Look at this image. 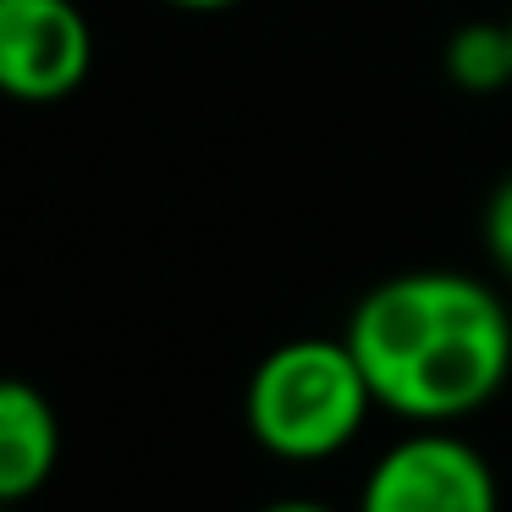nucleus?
Masks as SVG:
<instances>
[{"mask_svg": "<svg viewBox=\"0 0 512 512\" xmlns=\"http://www.w3.org/2000/svg\"><path fill=\"white\" fill-rule=\"evenodd\" d=\"M342 336L375 402L408 424H457L512 380V309L468 270L375 281Z\"/></svg>", "mask_w": 512, "mask_h": 512, "instance_id": "nucleus-1", "label": "nucleus"}, {"mask_svg": "<svg viewBox=\"0 0 512 512\" xmlns=\"http://www.w3.org/2000/svg\"><path fill=\"white\" fill-rule=\"evenodd\" d=\"M375 408L347 336H292L270 347L243 391L248 435L281 463H325L347 452Z\"/></svg>", "mask_w": 512, "mask_h": 512, "instance_id": "nucleus-2", "label": "nucleus"}, {"mask_svg": "<svg viewBox=\"0 0 512 512\" xmlns=\"http://www.w3.org/2000/svg\"><path fill=\"white\" fill-rule=\"evenodd\" d=\"M353 512H501L490 457L446 424H413L369 463Z\"/></svg>", "mask_w": 512, "mask_h": 512, "instance_id": "nucleus-3", "label": "nucleus"}, {"mask_svg": "<svg viewBox=\"0 0 512 512\" xmlns=\"http://www.w3.org/2000/svg\"><path fill=\"white\" fill-rule=\"evenodd\" d=\"M94 67V28L78 0H0V94L61 105Z\"/></svg>", "mask_w": 512, "mask_h": 512, "instance_id": "nucleus-4", "label": "nucleus"}, {"mask_svg": "<svg viewBox=\"0 0 512 512\" xmlns=\"http://www.w3.org/2000/svg\"><path fill=\"white\" fill-rule=\"evenodd\" d=\"M61 463V413L34 380L0 375V507L28 501Z\"/></svg>", "mask_w": 512, "mask_h": 512, "instance_id": "nucleus-5", "label": "nucleus"}, {"mask_svg": "<svg viewBox=\"0 0 512 512\" xmlns=\"http://www.w3.org/2000/svg\"><path fill=\"white\" fill-rule=\"evenodd\" d=\"M441 72L463 94H501L512 89V39L507 23H463L441 45Z\"/></svg>", "mask_w": 512, "mask_h": 512, "instance_id": "nucleus-6", "label": "nucleus"}, {"mask_svg": "<svg viewBox=\"0 0 512 512\" xmlns=\"http://www.w3.org/2000/svg\"><path fill=\"white\" fill-rule=\"evenodd\" d=\"M479 237H485V254L501 276L512 281V171L496 182V193L485 199V221H479Z\"/></svg>", "mask_w": 512, "mask_h": 512, "instance_id": "nucleus-7", "label": "nucleus"}, {"mask_svg": "<svg viewBox=\"0 0 512 512\" xmlns=\"http://www.w3.org/2000/svg\"><path fill=\"white\" fill-rule=\"evenodd\" d=\"M254 512H342V507L314 501V496H276V501H265V507H254Z\"/></svg>", "mask_w": 512, "mask_h": 512, "instance_id": "nucleus-8", "label": "nucleus"}, {"mask_svg": "<svg viewBox=\"0 0 512 512\" xmlns=\"http://www.w3.org/2000/svg\"><path fill=\"white\" fill-rule=\"evenodd\" d=\"M160 6H177V12H232L243 0H160Z\"/></svg>", "mask_w": 512, "mask_h": 512, "instance_id": "nucleus-9", "label": "nucleus"}, {"mask_svg": "<svg viewBox=\"0 0 512 512\" xmlns=\"http://www.w3.org/2000/svg\"><path fill=\"white\" fill-rule=\"evenodd\" d=\"M507 39H512V12H507Z\"/></svg>", "mask_w": 512, "mask_h": 512, "instance_id": "nucleus-10", "label": "nucleus"}]
</instances>
